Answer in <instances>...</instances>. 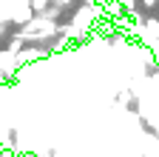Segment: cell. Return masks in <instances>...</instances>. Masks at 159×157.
Listing matches in <instances>:
<instances>
[{"instance_id":"cell-1","label":"cell","mask_w":159,"mask_h":157,"mask_svg":"<svg viewBox=\"0 0 159 157\" xmlns=\"http://www.w3.org/2000/svg\"><path fill=\"white\" fill-rule=\"evenodd\" d=\"M23 37H26V43H40V40H48V37H54L60 32V26L54 23V17L48 14H34L29 23H23Z\"/></svg>"},{"instance_id":"cell-2","label":"cell","mask_w":159,"mask_h":157,"mask_svg":"<svg viewBox=\"0 0 159 157\" xmlns=\"http://www.w3.org/2000/svg\"><path fill=\"white\" fill-rule=\"evenodd\" d=\"M17 52H11V49H3L0 52V80L3 77H14L17 74Z\"/></svg>"},{"instance_id":"cell-3","label":"cell","mask_w":159,"mask_h":157,"mask_svg":"<svg viewBox=\"0 0 159 157\" xmlns=\"http://www.w3.org/2000/svg\"><path fill=\"white\" fill-rule=\"evenodd\" d=\"M46 54H48V49H43V46L20 49V52H17V63H20V66H29V63H37V60H43Z\"/></svg>"},{"instance_id":"cell-4","label":"cell","mask_w":159,"mask_h":157,"mask_svg":"<svg viewBox=\"0 0 159 157\" xmlns=\"http://www.w3.org/2000/svg\"><path fill=\"white\" fill-rule=\"evenodd\" d=\"M23 46H26V37H23V32H17L11 40H9V49H11V52H20Z\"/></svg>"},{"instance_id":"cell-5","label":"cell","mask_w":159,"mask_h":157,"mask_svg":"<svg viewBox=\"0 0 159 157\" xmlns=\"http://www.w3.org/2000/svg\"><path fill=\"white\" fill-rule=\"evenodd\" d=\"M29 6H31L34 14H43V12L48 9V0H29Z\"/></svg>"},{"instance_id":"cell-6","label":"cell","mask_w":159,"mask_h":157,"mask_svg":"<svg viewBox=\"0 0 159 157\" xmlns=\"http://www.w3.org/2000/svg\"><path fill=\"white\" fill-rule=\"evenodd\" d=\"M131 103H134V94L128 89H122V91H119V106H131Z\"/></svg>"},{"instance_id":"cell-7","label":"cell","mask_w":159,"mask_h":157,"mask_svg":"<svg viewBox=\"0 0 159 157\" xmlns=\"http://www.w3.org/2000/svg\"><path fill=\"white\" fill-rule=\"evenodd\" d=\"M139 3H142V9H156L159 0H139Z\"/></svg>"}]
</instances>
